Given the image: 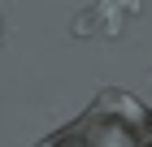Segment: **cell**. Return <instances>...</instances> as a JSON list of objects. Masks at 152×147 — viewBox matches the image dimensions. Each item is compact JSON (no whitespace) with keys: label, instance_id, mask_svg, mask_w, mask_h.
Returning a JSON list of instances; mask_svg holds the SVG:
<instances>
[{"label":"cell","instance_id":"cell-1","mask_svg":"<svg viewBox=\"0 0 152 147\" xmlns=\"http://www.w3.org/2000/svg\"><path fill=\"white\" fill-rule=\"evenodd\" d=\"M35 147H152V108L117 87H104L78 121L52 130Z\"/></svg>","mask_w":152,"mask_h":147},{"label":"cell","instance_id":"cell-2","mask_svg":"<svg viewBox=\"0 0 152 147\" xmlns=\"http://www.w3.org/2000/svg\"><path fill=\"white\" fill-rule=\"evenodd\" d=\"M143 0H87L70 22V35L74 39H113V35L126 30L130 17H139Z\"/></svg>","mask_w":152,"mask_h":147},{"label":"cell","instance_id":"cell-3","mask_svg":"<svg viewBox=\"0 0 152 147\" xmlns=\"http://www.w3.org/2000/svg\"><path fill=\"white\" fill-rule=\"evenodd\" d=\"M0 39H4V0H0Z\"/></svg>","mask_w":152,"mask_h":147}]
</instances>
